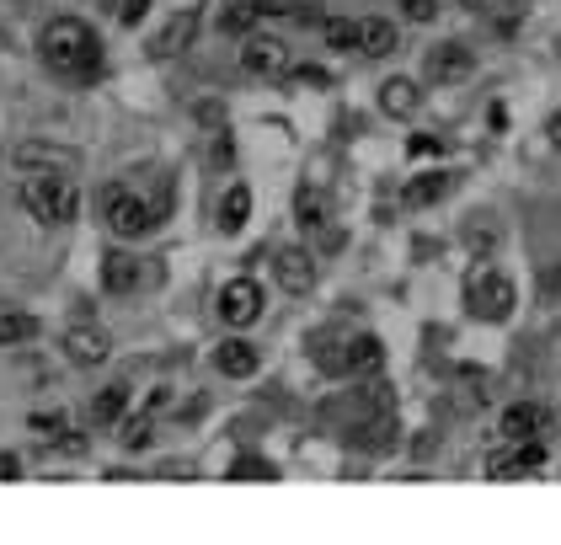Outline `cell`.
<instances>
[{
  "mask_svg": "<svg viewBox=\"0 0 561 545\" xmlns=\"http://www.w3.org/2000/svg\"><path fill=\"white\" fill-rule=\"evenodd\" d=\"M38 59L65 81H97L102 75V43L81 17H54L38 33Z\"/></svg>",
  "mask_w": 561,
  "mask_h": 545,
  "instance_id": "obj_1",
  "label": "cell"
},
{
  "mask_svg": "<svg viewBox=\"0 0 561 545\" xmlns=\"http://www.w3.org/2000/svg\"><path fill=\"white\" fill-rule=\"evenodd\" d=\"M22 209L38 225H70L81 214V188L70 171H27L22 177Z\"/></svg>",
  "mask_w": 561,
  "mask_h": 545,
  "instance_id": "obj_2",
  "label": "cell"
},
{
  "mask_svg": "<svg viewBox=\"0 0 561 545\" xmlns=\"http://www.w3.org/2000/svg\"><path fill=\"white\" fill-rule=\"evenodd\" d=\"M102 220H107L113 236L134 241V236H145V230L161 225V214H155V204L139 188H123V182H113V188H102Z\"/></svg>",
  "mask_w": 561,
  "mask_h": 545,
  "instance_id": "obj_3",
  "label": "cell"
},
{
  "mask_svg": "<svg viewBox=\"0 0 561 545\" xmlns=\"http://www.w3.org/2000/svg\"><path fill=\"white\" fill-rule=\"evenodd\" d=\"M513 305H519V294H513V278H503L497 268L471 273V284H465V310H471L476 321L503 326V321L513 316Z\"/></svg>",
  "mask_w": 561,
  "mask_h": 545,
  "instance_id": "obj_4",
  "label": "cell"
},
{
  "mask_svg": "<svg viewBox=\"0 0 561 545\" xmlns=\"http://www.w3.org/2000/svg\"><path fill=\"white\" fill-rule=\"evenodd\" d=\"M241 65H246V75H257V81H284V75L294 70L284 43L278 38H252V33H246V43H241Z\"/></svg>",
  "mask_w": 561,
  "mask_h": 545,
  "instance_id": "obj_5",
  "label": "cell"
},
{
  "mask_svg": "<svg viewBox=\"0 0 561 545\" xmlns=\"http://www.w3.org/2000/svg\"><path fill=\"white\" fill-rule=\"evenodd\" d=\"M198 27H204V11H198V6H182L177 17H171L161 33L150 38V54H155V59H177V54H187V49H193V38H198Z\"/></svg>",
  "mask_w": 561,
  "mask_h": 545,
  "instance_id": "obj_6",
  "label": "cell"
},
{
  "mask_svg": "<svg viewBox=\"0 0 561 545\" xmlns=\"http://www.w3.org/2000/svg\"><path fill=\"white\" fill-rule=\"evenodd\" d=\"M262 316V284L257 278H230L220 289V321L225 326H252Z\"/></svg>",
  "mask_w": 561,
  "mask_h": 545,
  "instance_id": "obj_7",
  "label": "cell"
},
{
  "mask_svg": "<svg viewBox=\"0 0 561 545\" xmlns=\"http://www.w3.org/2000/svg\"><path fill=\"white\" fill-rule=\"evenodd\" d=\"M107 353H113V337L102 332V326H70L65 332V358L75 369H97V364H107Z\"/></svg>",
  "mask_w": 561,
  "mask_h": 545,
  "instance_id": "obj_8",
  "label": "cell"
},
{
  "mask_svg": "<svg viewBox=\"0 0 561 545\" xmlns=\"http://www.w3.org/2000/svg\"><path fill=\"white\" fill-rule=\"evenodd\" d=\"M497 433H503L508 444H519V439H551V417H545V407H535V401H513V407L497 417Z\"/></svg>",
  "mask_w": 561,
  "mask_h": 545,
  "instance_id": "obj_9",
  "label": "cell"
},
{
  "mask_svg": "<svg viewBox=\"0 0 561 545\" xmlns=\"http://www.w3.org/2000/svg\"><path fill=\"white\" fill-rule=\"evenodd\" d=\"M471 70H476V59H471V49H465V43H433V49H428V81L460 86Z\"/></svg>",
  "mask_w": 561,
  "mask_h": 545,
  "instance_id": "obj_10",
  "label": "cell"
},
{
  "mask_svg": "<svg viewBox=\"0 0 561 545\" xmlns=\"http://www.w3.org/2000/svg\"><path fill=\"white\" fill-rule=\"evenodd\" d=\"M273 273H278V289H289V294L316 289V257H310L305 246H284V252L273 257Z\"/></svg>",
  "mask_w": 561,
  "mask_h": 545,
  "instance_id": "obj_11",
  "label": "cell"
},
{
  "mask_svg": "<svg viewBox=\"0 0 561 545\" xmlns=\"http://www.w3.org/2000/svg\"><path fill=\"white\" fill-rule=\"evenodd\" d=\"M214 369H220L225 380H252L257 369H262V353H257L246 337H230V342H220V348H214Z\"/></svg>",
  "mask_w": 561,
  "mask_h": 545,
  "instance_id": "obj_12",
  "label": "cell"
},
{
  "mask_svg": "<svg viewBox=\"0 0 561 545\" xmlns=\"http://www.w3.org/2000/svg\"><path fill=\"white\" fill-rule=\"evenodd\" d=\"M11 161H17L22 171H75V166H81V155H75L70 145H38V139H33V145H17V150H11Z\"/></svg>",
  "mask_w": 561,
  "mask_h": 545,
  "instance_id": "obj_13",
  "label": "cell"
},
{
  "mask_svg": "<svg viewBox=\"0 0 561 545\" xmlns=\"http://www.w3.org/2000/svg\"><path fill=\"white\" fill-rule=\"evenodd\" d=\"M139 257H129V252H107L102 257V289L107 294H134L139 289Z\"/></svg>",
  "mask_w": 561,
  "mask_h": 545,
  "instance_id": "obj_14",
  "label": "cell"
},
{
  "mask_svg": "<svg viewBox=\"0 0 561 545\" xmlns=\"http://www.w3.org/2000/svg\"><path fill=\"white\" fill-rule=\"evenodd\" d=\"M449 188H455V177H449V171H423V177L407 182L401 204H407V209H428V204H439V198H449Z\"/></svg>",
  "mask_w": 561,
  "mask_h": 545,
  "instance_id": "obj_15",
  "label": "cell"
},
{
  "mask_svg": "<svg viewBox=\"0 0 561 545\" xmlns=\"http://www.w3.org/2000/svg\"><path fill=\"white\" fill-rule=\"evenodd\" d=\"M380 107L391 118H412L417 107H423V91H417V81H407V75H391V81L380 86Z\"/></svg>",
  "mask_w": 561,
  "mask_h": 545,
  "instance_id": "obj_16",
  "label": "cell"
},
{
  "mask_svg": "<svg viewBox=\"0 0 561 545\" xmlns=\"http://www.w3.org/2000/svg\"><path fill=\"white\" fill-rule=\"evenodd\" d=\"M358 54H369V59L396 54V22H385V17H364V22H358Z\"/></svg>",
  "mask_w": 561,
  "mask_h": 545,
  "instance_id": "obj_17",
  "label": "cell"
},
{
  "mask_svg": "<svg viewBox=\"0 0 561 545\" xmlns=\"http://www.w3.org/2000/svg\"><path fill=\"white\" fill-rule=\"evenodd\" d=\"M123 412H129V385H107V391H97V401H91V428H113L123 423Z\"/></svg>",
  "mask_w": 561,
  "mask_h": 545,
  "instance_id": "obj_18",
  "label": "cell"
},
{
  "mask_svg": "<svg viewBox=\"0 0 561 545\" xmlns=\"http://www.w3.org/2000/svg\"><path fill=\"white\" fill-rule=\"evenodd\" d=\"M43 332L38 316H27V310H0V348H27Z\"/></svg>",
  "mask_w": 561,
  "mask_h": 545,
  "instance_id": "obj_19",
  "label": "cell"
},
{
  "mask_svg": "<svg viewBox=\"0 0 561 545\" xmlns=\"http://www.w3.org/2000/svg\"><path fill=\"white\" fill-rule=\"evenodd\" d=\"M385 364V342L364 332V337H348V375H374Z\"/></svg>",
  "mask_w": 561,
  "mask_h": 545,
  "instance_id": "obj_20",
  "label": "cell"
},
{
  "mask_svg": "<svg viewBox=\"0 0 561 545\" xmlns=\"http://www.w3.org/2000/svg\"><path fill=\"white\" fill-rule=\"evenodd\" d=\"M246 214H252V188L236 182V188L220 198V230H225V236H236V230L246 225Z\"/></svg>",
  "mask_w": 561,
  "mask_h": 545,
  "instance_id": "obj_21",
  "label": "cell"
},
{
  "mask_svg": "<svg viewBox=\"0 0 561 545\" xmlns=\"http://www.w3.org/2000/svg\"><path fill=\"white\" fill-rule=\"evenodd\" d=\"M294 220H300L305 230H326V220H332V214H326V193H316V188L294 193Z\"/></svg>",
  "mask_w": 561,
  "mask_h": 545,
  "instance_id": "obj_22",
  "label": "cell"
},
{
  "mask_svg": "<svg viewBox=\"0 0 561 545\" xmlns=\"http://www.w3.org/2000/svg\"><path fill=\"white\" fill-rule=\"evenodd\" d=\"M316 369L321 375H348V342L342 337H316Z\"/></svg>",
  "mask_w": 561,
  "mask_h": 545,
  "instance_id": "obj_23",
  "label": "cell"
},
{
  "mask_svg": "<svg viewBox=\"0 0 561 545\" xmlns=\"http://www.w3.org/2000/svg\"><path fill=\"white\" fill-rule=\"evenodd\" d=\"M257 17H262V11H257V0H236V6H230L225 17H220V33H236V38H246Z\"/></svg>",
  "mask_w": 561,
  "mask_h": 545,
  "instance_id": "obj_24",
  "label": "cell"
},
{
  "mask_svg": "<svg viewBox=\"0 0 561 545\" xmlns=\"http://www.w3.org/2000/svg\"><path fill=\"white\" fill-rule=\"evenodd\" d=\"M497 241H503V236H497L492 214H471V225H465V246H471V252H492Z\"/></svg>",
  "mask_w": 561,
  "mask_h": 545,
  "instance_id": "obj_25",
  "label": "cell"
},
{
  "mask_svg": "<svg viewBox=\"0 0 561 545\" xmlns=\"http://www.w3.org/2000/svg\"><path fill=\"white\" fill-rule=\"evenodd\" d=\"M123 449H150V439H155V417L150 412H139V417H123Z\"/></svg>",
  "mask_w": 561,
  "mask_h": 545,
  "instance_id": "obj_26",
  "label": "cell"
},
{
  "mask_svg": "<svg viewBox=\"0 0 561 545\" xmlns=\"http://www.w3.org/2000/svg\"><path fill=\"white\" fill-rule=\"evenodd\" d=\"M487 476H492V481H513V476H524V465H519V444H513V449H497V455H487Z\"/></svg>",
  "mask_w": 561,
  "mask_h": 545,
  "instance_id": "obj_27",
  "label": "cell"
},
{
  "mask_svg": "<svg viewBox=\"0 0 561 545\" xmlns=\"http://www.w3.org/2000/svg\"><path fill=\"white\" fill-rule=\"evenodd\" d=\"M321 33H326V49H358V22H348V17H332Z\"/></svg>",
  "mask_w": 561,
  "mask_h": 545,
  "instance_id": "obj_28",
  "label": "cell"
},
{
  "mask_svg": "<svg viewBox=\"0 0 561 545\" xmlns=\"http://www.w3.org/2000/svg\"><path fill=\"white\" fill-rule=\"evenodd\" d=\"M540 305H561V257L545 262V273H540Z\"/></svg>",
  "mask_w": 561,
  "mask_h": 545,
  "instance_id": "obj_29",
  "label": "cell"
},
{
  "mask_svg": "<svg viewBox=\"0 0 561 545\" xmlns=\"http://www.w3.org/2000/svg\"><path fill=\"white\" fill-rule=\"evenodd\" d=\"M278 471L268 460H257V455H246V460H236V481H273Z\"/></svg>",
  "mask_w": 561,
  "mask_h": 545,
  "instance_id": "obj_30",
  "label": "cell"
},
{
  "mask_svg": "<svg viewBox=\"0 0 561 545\" xmlns=\"http://www.w3.org/2000/svg\"><path fill=\"white\" fill-rule=\"evenodd\" d=\"M257 11L262 17H300L305 0H257Z\"/></svg>",
  "mask_w": 561,
  "mask_h": 545,
  "instance_id": "obj_31",
  "label": "cell"
},
{
  "mask_svg": "<svg viewBox=\"0 0 561 545\" xmlns=\"http://www.w3.org/2000/svg\"><path fill=\"white\" fill-rule=\"evenodd\" d=\"M401 11H407V22H433L439 17V0H401Z\"/></svg>",
  "mask_w": 561,
  "mask_h": 545,
  "instance_id": "obj_32",
  "label": "cell"
},
{
  "mask_svg": "<svg viewBox=\"0 0 561 545\" xmlns=\"http://www.w3.org/2000/svg\"><path fill=\"white\" fill-rule=\"evenodd\" d=\"M145 11H150V0H123L118 22H123V27H134V22H145Z\"/></svg>",
  "mask_w": 561,
  "mask_h": 545,
  "instance_id": "obj_33",
  "label": "cell"
},
{
  "mask_svg": "<svg viewBox=\"0 0 561 545\" xmlns=\"http://www.w3.org/2000/svg\"><path fill=\"white\" fill-rule=\"evenodd\" d=\"M22 476V455H11V449H0V481H17Z\"/></svg>",
  "mask_w": 561,
  "mask_h": 545,
  "instance_id": "obj_34",
  "label": "cell"
},
{
  "mask_svg": "<svg viewBox=\"0 0 561 545\" xmlns=\"http://www.w3.org/2000/svg\"><path fill=\"white\" fill-rule=\"evenodd\" d=\"M294 81H305V86H326V70H316V65H305V70H289Z\"/></svg>",
  "mask_w": 561,
  "mask_h": 545,
  "instance_id": "obj_35",
  "label": "cell"
},
{
  "mask_svg": "<svg viewBox=\"0 0 561 545\" xmlns=\"http://www.w3.org/2000/svg\"><path fill=\"white\" fill-rule=\"evenodd\" d=\"M545 139H551V145L561 150V113H551V118H545Z\"/></svg>",
  "mask_w": 561,
  "mask_h": 545,
  "instance_id": "obj_36",
  "label": "cell"
},
{
  "mask_svg": "<svg viewBox=\"0 0 561 545\" xmlns=\"http://www.w3.org/2000/svg\"><path fill=\"white\" fill-rule=\"evenodd\" d=\"M407 150H412V155H433V150H439V139H412Z\"/></svg>",
  "mask_w": 561,
  "mask_h": 545,
  "instance_id": "obj_37",
  "label": "cell"
},
{
  "mask_svg": "<svg viewBox=\"0 0 561 545\" xmlns=\"http://www.w3.org/2000/svg\"><path fill=\"white\" fill-rule=\"evenodd\" d=\"M465 6H497V0H465Z\"/></svg>",
  "mask_w": 561,
  "mask_h": 545,
  "instance_id": "obj_38",
  "label": "cell"
},
{
  "mask_svg": "<svg viewBox=\"0 0 561 545\" xmlns=\"http://www.w3.org/2000/svg\"><path fill=\"white\" fill-rule=\"evenodd\" d=\"M91 6H107V0H91Z\"/></svg>",
  "mask_w": 561,
  "mask_h": 545,
  "instance_id": "obj_39",
  "label": "cell"
}]
</instances>
